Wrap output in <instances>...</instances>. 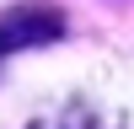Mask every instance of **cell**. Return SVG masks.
Returning a JSON list of instances; mask_svg holds the SVG:
<instances>
[{
    "instance_id": "cell-1",
    "label": "cell",
    "mask_w": 134,
    "mask_h": 129,
    "mask_svg": "<svg viewBox=\"0 0 134 129\" xmlns=\"http://www.w3.org/2000/svg\"><path fill=\"white\" fill-rule=\"evenodd\" d=\"M64 32V16L48 6H16L0 16V54H16V49H43L48 38Z\"/></svg>"
},
{
    "instance_id": "cell-2",
    "label": "cell",
    "mask_w": 134,
    "mask_h": 129,
    "mask_svg": "<svg viewBox=\"0 0 134 129\" xmlns=\"http://www.w3.org/2000/svg\"><path fill=\"white\" fill-rule=\"evenodd\" d=\"M32 129H102L86 108H64V113H54V118H38Z\"/></svg>"
}]
</instances>
